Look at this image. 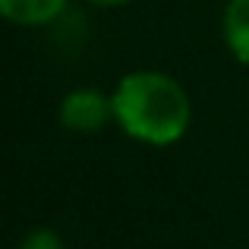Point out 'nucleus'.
<instances>
[{
  "label": "nucleus",
  "instance_id": "obj_1",
  "mask_svg": "<svg viewBox=\"0 0 249 249\" xmlns=\"http://www.w3.org/2000/svg\"><path fill=\"white\" fill-rule=\"evenodd\" d=\"M114 123L145 145H174L193 120L189 95L174 76L158 70H139L117 82L110 91Z\"/></svg>",
  "mask_w": 249,
  "mask_h": 249
},
{
  "label": "nucleus",
  "instance_id": "obj_2",
  "mask_svg": "<svg viewBox=\"0 0 249 249\" xmlns=\"http://www.w3.org/2000/svg\"><path fill=\"white\" fill-rule=\"evenodd\" d=\"M107 120H114V104L98 89H73L60 101V123L70 133H98Z\"/></svg>",
  "mask_w": 249,
  "mask_h": 249
},
{
  "label": "nucleus",
  "instance_id": "obj_5",
  "mask_svg": "<svg viewBox=\"0 0 249 249\" xmlns=\"http://www.w3.org/2000/svg\"><path fill=\"white\" fill-rule=\"evenodd\" d=\"M19 249H63V240L54 231H48V227H38L19 243Z\"/></svg>",
  "mask_w": 249,
  "mask_h": 249
},
{
  "label": "nucleus",
  "instance_id": "obj_6",
  "mask_svg": "<svg viewBox=\"0 0 249 249\" xmlns=\"http://www.w3.org/2000/svg\"><path fill=\"white\" fill-rule=\"evenodd\" d=\"M89 3H98V6H123V3H133V0H89Z\"/></svg>",
  "mask_w": 249,
  "mask_h": 249
},
{
  "label": "nucleus",
  "instance_id": "obj_3",
  "mask_svg": "<svg viewBox=\"0 0 249 249\" xmlns=\"http://www.w3.org/2000/svg\"><path fill=\"white\" fill-rule=\"evenodd\" d=\"M67 0H0V19L13 25H29V29H38V25L54 22L63 13Z\"/></svg>",
  "mask_w": 249,
  "mask_h": 249
},
{
  "label": "nucleus",
  "instance_id": "obj_4",
  "mask_svg": "<svg viewBox=\"0 0 249 249\" xmlns=\"http://www.w3.org/2000/svg\"><path fill=\"white\" fill-rule=\"evenodd\" d=\"M221 32H224L227 51L249 67V0H227Z\"/></svg>",
  "mask_w": 249,
  "mask_h": 249
}]
</instances>
